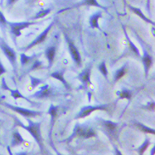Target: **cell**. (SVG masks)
<instances>
[{"label": "cell", "instance_id": "obj_1", "mask_svg": "<svg viewBox=\"0 0 155 155\" xmlns=\"http://www.w3.org/2000/svg\"><path fill=\"white\" fill-rule=\"evenodd\" d=\"M5 114L10 117L13 121V127L21 128L26 130L35 140L38 146L40 153L42 155L46 153V148L44 143V139L41 133L42 121H34L32 119H25L28 122V125L24 124L21 120L16 115L4 111Z\"/></svg>", "mask_w": 155, "mask_h": 155}, {"label": "cell", "instance_id": "obj_2", "mask_svg": "<svg viewBox=\"0 0 155 155\" xmlns=\"http://www.w3.org/2000/svg\"><path fill=\"white\" fill-rule=\"evenodd\" d=\"M0 105H2L4 107L10 109L11 111L20 114V115L23 117L25 119L37 118L38 117L42 116L43 114H44V111L24 108L20 106L9 103L6 101H2L1 103H0Z\"/></svg>", "mask_w": 155, "mask_h": 155}, {"label": "cell", "instance_id": "obj_3", "mask_svg": "<svg viewBox=\"0 0 155 155\" xmlns=\"http://www.w3.org/2000/svg\"><path fill=\"white\" fill-rule=\"evenodd\" d=\"M1 81H2V83H1L2 89L4 91H9L10 92V95L13 98V99L14 100L17 101L19 99L20 100H24L26 101L27 102H28L32 108H40L41 107V105H42L41 102H35L34 100H32L30 99L28 97L23 95L17 88L15 89H12L10 88L9 87V86L8 85L6 81L5 77L2 76Z\"/></svg>", "mask_w": 155, "mask_h": 155}, {"label": "cell", "instance_id": "obj_4", "mask_svg": "<svg viewBox=\"0 0 155 155\" xmlns=\"http://www.w3.org/2000/svg\"><path fill=\"white\" fill-rule=\"evenodd\" d=\"M0 50H1L6 57L9 62H10L14 74H17L18 66L17 62V53L15 50L12 48L8 43L5 41V40L0 37Z\"/></svg>", "mask_w": 155, "mask_h": 155}, {"label": "cell", "instance_id": "obj_5", "mask_svg": "<svg viewBox=\"0 0 155 155\" xmlns=\"http://www.w3.org/2000/svg\"><path fill=\"white\" fill-rule=\"evenodd\" d=\"M38 88L37 91L28 96L30 99L38 101L46 100L53 98L57 95V92L54 87L49 84L40 86Z\"/></svg>", "mask_w": 155, "mask_h": 155}, {"label": "cell", "instance_id": "obj_6", "mask_svg": "<svg viewBox=\"0 0 155 155\" xmlns=\"http://www.w3.org/2000/svg\"><path fill=\"white\" fill-rule=\"evenodd\" d=\"M76 136L82 137L85 139H88L96 136V133L91 128H85L82 126L80 125L77 124L74 127L72 134L68 139L64 141L63 140L62 142H66L69 143Z\"/></svg>", "mask_w": 155, "mask_h": 155}, {"label": "cell", "instance_id": "obj_7", "mask_svg": "<svg viewBox=\"0 0 155 155\" xmlns=\"http://www.w3.org/2000/svg\"><path fill=\"white\" fill-rule=\"evenodd\" d=\"M8 136V139L9 140V148H14L21 146L27 142V140L23 137L18 127L12 126Z\"/></svg>", "mask_w": 155, "mask_h": 155}, {"label": "cell", "instance_id": "obj_8", "mask_svg": "<svg viewBox=\"0 0 155 155\" xmlns=\"http://www.w3.org/2000/svg\"><path fill=\"white\" fill-rule=\"evenodd\" d=\"M38 23L37 22H8V25L10 28V33L15 38L21 35V31L29 26Z\"/></svg>", "mask_w": 155, "mask_h": 155}, {"label": "cell", "instance_id": "obj_9", "mask_svg": "<svg viewBox=\"0 0 155 155\" xmlns=\"http://www.w3.org/2000/svg\"><path fill=\"white\" fill-rule=\"evenodd\" d=\"M55 24V22L52 21L38 36H37L31 42H30L27 46L21 49V50L23 51H27L31 49H32L33 47L37 45H40L41 43H43L46 39L48 34L51 31V29L54 26Z\"/></svg>", "mask_w": 155, "mask_h": 155}, {"label": "cell", "instance_id": "obj_10", "mask_svg": "<svg viewBox=\"0 0 155 155\" xmlns=\"http://www.w3.org/2000/svg\"><path fill=\"white\" fill-rule=\"evenodd\" d=\"M65 40L68 45V51L69 52L70 56H71V58L72 60L79 67H80L82 64V59L81 54L77 49V46L74 45V42L72 41V40L69 38V37L68 36L66 33L64 32H63Z\"/></svg>", "mask_w": 155, "mask_h": 155}, {"label": "cell", "instance_id": "obj_11", "mask_svg": "<svg viewBox=\"0 0 155 155\" xmlns=\"http://www.w3.org/2000/svg\"><path fill=\"white\" fill-rule=\"evenodd\" d=\"M58 106H56L54 105L53 103H51L49 106V108L48 109V114L50 115L51 117V120H50V125H49V130L48 132V138L49 140V143L51 145V146L52 147L53 150L54 151H55L57 149L55 147L53 142H52V131H53V128L55 124V121L57 117V115L58 114Z\"/></svg>", "mask_w": 155, "mask_h": 155}, {"label": "cell", "instance_id": "obj_12", "mask_svg": "<svg viewBox=\"0 0 155 155\" xmlns=\"http://www.w3.org/2000/svg\"><path fill=\"white\" fill-rule=\"evenodd\" d=\"M108 105H101L94 106H87L83 107L80 112L77 114L75 119H84L90 115L93 112L97 110L106 111Z\"/></svg>", "mask_w": 155, "mask_h": 155}, {"label": "cell", "instance_id": "obj_13", "mask_svg": "<svg viewBox=\"0 0 155 155\" xmlns=\"http://www.w3.org/2000/svg\"><path fill=\"white\" fill-rule=\"evenodd\" d=\"M57 53V47L55 45H50L45 50L44 54L48 60V68L51 69L54 64Z\"/></svg>", "mask_w": 155, "mask_h": 155}, {"label": "cell", "instance_id": "obj_14", "mask_svg": "<svg viewBox=\"0 0 155 155\" xmlns=\"http://www.w3.org/2000/svg\"><path fill=\"white\" fill-rule=\"evenodd\" d=\"M143 56L142 57V62L144 68L145 77H147L149 70L153 64V57L150 55L148 52L145 48H143Z\"/></svg>", "mask_w": 155, "mask_h": 155}, {"label": "cell", "instance_id": "obj_15", "mask_svg": "<svg viewBox=\"0 0 155 155\" xmlns=\"http://www.w3.org/2000/svg\"><path fill=\"white\" fill-rule=\"evenodd\" d=\"M91 66H88L86 68H85L79 75L77 78L82 83V84L85 87L87 86L88 84H91Z\"/></svg>", "mask_w": 155, "mask_h": 155}, {"label": "cell", "instance_id": "obj_16", "mask_svg": "<svg viewBox=\"0 0 155 155\" xmlns=\"http://www.w3.org/2000/svg\"><path fill=\"white\" fill-rule=\"evenodd\" d=\"M94 6V7H97L100 9L105 10L107 12V8L102 6L100 5L97 0H82L81 2H79L78 3H76L75 5H74L71 8H78L80 6Z\"/></svg>", "mask_w": 155, "mask_h": 155}, {"label": "cell", "instance_id": "obj_17", "mask_svg": "<svg viewBox=\"0 0 155 155\" xmlns=\"http://www.w3.org/2000/svg\"><path fill=\"white\" fill-rule=\"evenodd\" d=\"M102 17V11H97L90 16L89 19V23L92 29H97L98 30L102 31L99 24V20Z\"/></svg>", "mask_w": 155, "mask_h": 155}, {"label": "cell", "instance_id": "obj_18", "mask_svg": "<svg viewBox=\"0 0 155 155\" xmlns=\"http://www.w3.org/2000/svg\"><path fill=\"white\" fill-rule=\"evenodd\" d=\"M41 54H34L32 56H28L25 53L20 54V64L22 68L32 63L35 59H37Z\"/></svg>", "mask_w": 155, "mask_h": 155}, {"label": "cell", "instance_id": "obj_19", "mask_svg": "<svg viewBox=\"0 0 155 155\" xmlns=\"http://www.w3.org/2000/svg\"><path fill=\"white\" fill-rule=\"evenodd\" d=\"M64 70H57V71H55L49 74V76H51V78H53L56 79V80H58L59 81H60L63 84L64 88L67 90H69L70 89V86H69L68 83L66 81V80L64 78Z\"/></svg>", "mask_w": 155, "mask_h": 155}, {"label": "cell", "instance_id": "obj_20", "mask_svg": "<svg viewBox=\"0 0 155 155\" xmlns=\"http://www.w3.org/2000/svg\"><path fill=\"white\" fill-rule=\"evenodd\" d=\"M127 6L131 11H132L137 16L139 17L142 20H143L144 22H145L146 23H147L148 24H151V25H153L154 26H155V22H153V20H151V19H148V17H147L140 8L134 7V6H133L131 5H128Z\"/></svg>", "mask_w": 155, "mask_h": 155}, {"label": "cell", "instance_id": "obj_21", "mask_svg": "<svg viewBox=\"0 0 155 155\" xmlns=\"http://www.w3.org/2000/svg\"><path fill=\"white\" fill-rule=\"evenodd\" d=\"M29 77L31 81L30 83V91H33L35 90L37 88L41 86L43 83L45 82V80L43 78H38L36 76H34L31 74H29Z\"/></svg>", "mask_w": 155, "mask_h": 155}, {"label": "cell", "instance_id": "obj_22", "mask_svg": "<svg viewBox=\"0 0 155 155\" xmlns=\"http://www.w3.org/2000/svg\"><path fill=\"white\" fill-rule=\"evenodd\" d=\"M99 122L101 124V125L105 128L106 130H107L109 133H113L116 131V128L117 127V125L119 123L113 122L111 120H104L103 119H99Z\"/></svg>", "mask_w": 155, "mask_h": 155}, {"label": "cell", "instance_id": "obj_23", "mask_svg": "<svg viewBox=\"0 0 155 155\" xmlns=\"http://www.w3.org/2000/svg\"><path fill=\"white\" fill-rule=\"evenodd\" d=\"M122 29H123V31H124V33L125 34V38L127 40V42H128V44L129 45V47L131 49V50L133 51V53H134V54L136 56H137V57H141V54L140 53V51L139 50V49L137 48V46L134 44V43L132 42V40L130 39L129 36L128 35V33H127V31L126 30V28L125 27V26H124L123 24H122Z\"/></svg>", "mask_w": 155, "mask_h": 155}, {"label": "cell", "instance_id": "obj_24", "mask_svg": "<svg viewBox=\"0 0 155 155\" xmlns=\"http://www.w3.org/2000/svg\"><path fill=\"white\" fill-rule=\"evenodd\" d=\"M43 67V61L38 59H35L32 62V64L31 65V66L29 67H28L26 70H25V72H23L24 73H23L20 77L21 78L22 77H23L25 75L28 74L32 71H34L35 70H39L40 68H41Z\"/></svg>", "mask_w": 155, "mask_h": 155}, {"label": "cell", "instance_id": "obj_25", "mask_svg": "<svg viewBox=\"0 0 155 155\" xmlns=\"http://www.w3.org/2000/svg\"><path fill=\"white\" fill-rule=\"evenodd\" d=\"M127 65V64H124L120 68H119L118 70H117L115 71V73L114 74V76H113V81H114V83L117 82L119 80H120L125 75V74L126 73Z\"/></svg>", "mask_w": 155, "mask_h": 155}, {"label": "cell", "instance_id": "obj_26", "mask_svg": "<svg viewBox=\"0 0 155 155\" xmlns=\"http://www.w3.org/2000/svg\"><path fill=\"white\" fill-rule=\"evenodd\" d=\"M150 145V139L146 137L144 142L142 143V144L136 150L137 151L139 155H143L145 151L147 150V149L148 148Z\"/></svg>", "mask_w": 155, "mask_h": 155}, {"label": "cell", "instance_id": "obj_27", "mask_svg": "<svg viewBox=\"0 0 155 155\" xmlns=\"http://www.w3.org/2000/svg\"><path fill=\"white\" fill-rule=\"evenodd\" d=\"M134 125L136 126L137 128H138L141 131L145 133H149L151 134L155 135V129L150 128L145 125L140 123V122H136L134 123Z\"/></svg>", "mask_w": 155, "mask_h": 155}, {"label": "cell", "instance_id": "obj_28", "mask_svg": "<svg viewBox=\"0 0 155 155\" xmlns=\"http://www.w3.org/2000/svg\"><path fill=\"white\" fill-rule=\"evenodd\" d=\"M51 12V8H47L45 9H41L40 11H38L35 15L32 18L33 20H39L41 19H43L49 15Z\"/></svg>", "mask_w": 155, "mask_h": 155}, {"label": "cell", "instance_id": "obj_29", "mask_svg": "<svg viewBox=\"0 0 155 155\" xmlns=\"http://www.w3.org/2000/svg\"><path fill=\"white\" fill-rule=\"evenodd\" d=\"M8 21L6 20L3 13L0 10V28L3 33L6 32L8 28Z\"/></svg>", "mask_w": 155, "mask_h": 155}, {"label": "cell", "instance_id": "obj_30", "mask_svg": "<svg viewBox=\"0 0 155 155\" xmlns=\"http://www.w3.org/2000/svg\"><path fill=\"white\" fill-rule=\"evenodd\" d=\"M5 121L2 119H0V146H3L5 144L6 139L3 135V133H4Z\"/></svg>", "mask_w": 155, "mask_h": 155}, {"label": "cell", "instance_id": "obj_31", "mask_svg": "<svg viewBox=\"0 0 155 155\" xmlns=\"http://www.w3.org/2000/svg\"><path fill=\"white\" fill-rule=\"evenodd\" d=\"M117 95L119 98V99H127L130 100L131 97V92L130 91L127 89H124L122 91L117 92Z\"/></svg>", "mask_w": 155, "mask_h": 155}, {"label": "cell", "instance_id": "obj_32", "mask_svg": "<svg viewBox=\"0 0 155 155\" xmlns=\"http://www.w3.org/2000/svg\"><path fill=\"white\" fill-rule=\"evenodd\" d=\"M98 70H99V71L101 73V74L107 80L108 78V69L106 65V63L105 61L102 62L98 66Z\"/></svg>", "mask_w": 155, "mask_h": 155}, {"label": "cell", "instance_id": "obj_33", "mask_svg": "<svg viewBox=\"0 0 155 155\" xmlns=\"http://www.w3.org/2000/svg\"><path fill=\"white\" fill-rule=\"evenodd\" d=\"M13 155H37L35 150H22L14 153Z\"/></svg>", "mask_w": 155, "mask_h": 155}, {"label": "cell", "instance_id": "obj_34", "mask_svg": "<svg viewBox=\"0 0 155 155\" xmlns=\"http://www.w3.org/2000/svg\"><path fill=\"white\" fill-rule=\"evenodd\" d=\"M7 72H8V70L5 67L3 63L2 62L1 58H0V78H1L3 74H6Z\"/></svg>", "mask_w": 155, "mask_h": 155}, {"label": "cell", "instance_id": "obj_35", "mask_svg": "<svg viewBox=\"0 0 155 155\" xmlns=\"http://www.w3.org/2000/svg\"><path fill=\"white\" fill-rule=\"evenodd\" d=\"M150 5H151V0H147L146 2V10L148 15L151 17V11H150Z\"/></svg>", "mask_w": 155, "mask_h": 155}, {"label": "cell", "instance_id": "obj_36", "mask_svg": "<svg viewBox=\"0 0 155 155\" xmlns=\"http://www.w3.org/2000/svg\"><path fill=\"white\" fill-rule=\"evenodd\" d=\"M17 1H18V0H7V2H6V6H7L8 7L11 6H12L14 3H15Z\"/></svg>", "mask_w": 155, "mask_h": 155}, {"label": "cell", "instance_id": "obj_37", "mask_svg": "<svg viewBox=\"0 0 155 155\" xmlns=\"http://www.w3.org/2000/svg\"><path fill=\"white\" fill-rule=\"evenodd\" d=\"M114 151H115L116 155H123V154L120 152V151L116 146H114Z\"/></svg>", "mask_w": 155, "mask_h": 155}, {"label": "cell", "instance_id": "obj_38", "mask_svg": "<svg viewBox=\"0 0 155 155\" xmlns=\"http://www.w3.org/2000/svg\"><path fill=\"white\" fill-rule=\"evenodd\" d=\"M150 155H155V145L153 146V147L151 149L150 151Z\"/></svg>", "mask_w": 155, "mask_h": 155}, {"label": "cell", "instance_id": "obj_39", "mask_svg": "<svg viewBox=\"0 0 155 155\" xmlns=\"http://www.w3.org/2000/svg\"><path fill=\"white\" fill-rule=\"evenodd\" d=\"M5 97H6V96H5V95H0V103H1L2 101H4V99Z\"/></svg>", "mask_w": 155, "mask_h": 155}, {"label": "cell", "instance_id": "obj_40", "mask_svg": "<svg viewBox=\"0 0 155 155\" xmlns=\"http://www.w3.org/2000/svg\"><path fill=\"white\" fill-rule=\"evenodd\" d=\"M28 3H34L35 2H36L38 0H27Z\"/></svg>", "mask_w": 155, "mask_h": 155}, {"label": "cell", "instance_id": "obj_41", "mask_svg": "<svg viewBox=\"0 0 155 155\" xmlns=\"http://www.w3.org/2000/svg\"><path fill=\"white\" fill-rule=\"evenodd\" d=\"M55 153H57V155H64V154H61V153H59V152L57 151V150H55Z\"/></svg>", "mask_w": 155, "mask_h": 155}, {"label": "cell", "instance_id": "obj_42", "mask_svg": "<svg viewBox=\"0 0 155 155\" xmlns=\"http://www.w3.org/2000/svg\"><path fill=\"white\" fill-rule=\"evenodd\" d=\"M124 3L125 8H126V6H127V2H126V0H124Z\"/></svg>", "mask_w": 155, "mask_h": 155}, {"label": "cell", "instance_id": "obj_43", "mask_svg": "<svg viewBox=\"0 0 155 155\" xmlns=\"http://www.w3.org/2000/svg\"><path fill=\"white\" fill-rule=\"evenodd\" d=\"M3 3V0H1V2H0V5H2Z\"/></svg>", "mask_w": 155, "mask_h": 155}, {"label": "cell", "instance_id": "obj_44", "mask_svg": "<svg viewBox=\"0 0 155 155\" xmlns=\"http://www.w3.org/2000/svg\"><path fill=\"white\" fill-rule=\"evenodd\" d=\"M0 155H5V154H3L1 151H0Z\"/></svg>", "mask_w": 155, "mask_h": 155}]
</instances>
